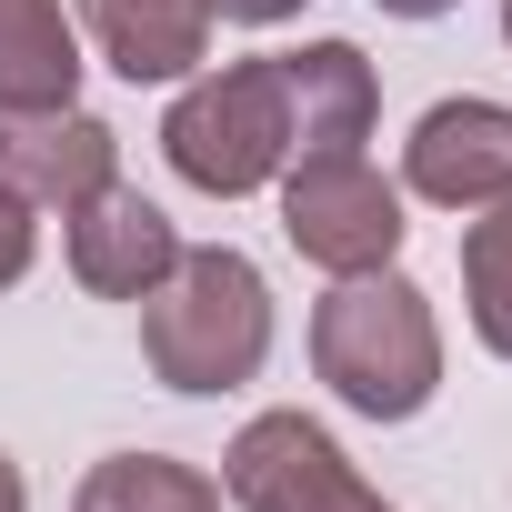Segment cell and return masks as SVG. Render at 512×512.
I'll return each instance as SVG.
<instances>
[{
    "label": "cell",
    "mask_w": 512,
    "mask_h": 512,
    "mask_svg": "<svg viewBox=\"0 0 512 512\" xmlns=\"http://www.w3.org/2000/svg\"><path fill=\"white\" fill-rule=\"evenodd\" d=\"M81 31L121 81H191L211 61V0H81Z\"/></svg>",
    "instance_id": "30bf717a"
},
{
    "label": "cell",
    "mask_w": 512,
    "mask_h": 512,
    "mask_svg": "<svg viewBox=\"0 0 512 512\" xmlns=\"http://www.w3.org/2000/svg\"><path fill=\"white\" fill-rule=\"evenodd\" d=\"M221 492L241 512H392L312 412H251L221 452Z\"/></svg>",
    "instance_id": "5b68a950"
},
{
    "label": "cell",
    "mask_w": 512,
    "mask_h": 512,
    "mask_svg": "<svg viewBox=\"0 0 512 512\" xmlns=\"http://www.w3.org/2000/svg\"><path fill=\"white\" fill-rule=\"evenodd\" d=\"M282 231L312 272L342 282V272H382L412 221H402V191L362 151H312V161L282 171Z\"/></svg>",
    "instance_id": "277c9868"
},
{
    "label": "cell",
    "mask_w": 512,
    "mask_h": 512,
    "mask_svg": "<svg viewBox=\"0 0 512 512\" xmlns=\"http://www.w3.org/2000/svg\"><path fill=\"white\" fill-rule=\"evenodd\" d=\"M0 512H31V502H21V472H11V452H0Z\"/></svg>",
    "instance_id": "e0dca14e"
},
{
    "label": "cell",
    "mask_w": 512,
    "mask_h": 512,
    "mask_svg": "<svg viewBox=\"0 0 512 512\" xmlns=\"http://www.w3.org/2000/svg\"><path fill=\"white\" fill-rule=\"evenodd\" d=\"M71 221V282L81 292H101V302H141L171 262H181V231H171V211L161 201H141V191H91L81 211H61Z\"/></svg>",
    "instance_id": "ba28073f"
},
{
    "label": "cell",
    "mask_w": 512,
    "mask_h": 512,
    "mask_svg": "<svg viewBox=\"0 0 512 512\" xmlns=\"http://www.w3.org/2000/svg\"><path fill=\"white\" fill-rule=\"evenodd\" d=\"M312 372L332 382L342 412L362 422H412L442 392V322L432 302L382 262V272H342L312 312Z\"/></svg>",
    "instance_id": "6da1fadb"
},
{
    "label": "cell",
    "mask_w": 512,
    "mask_h": 512,
    "mask_svg": "<svg viewBox=\"0 0 512 512\" xmlns=\"http://www.w3.org/2000/svg\"><path fill=\"white\" fill-rule=\"evenodd\" d=\"M71 512H221V482L171 452H111V462H91Z\"/></svg>",
    "instance_id": "7c38bea8"
},
{
    "label": "cell",
    "mask_w": 512,
    "mask_h": 512,
    "mask_svg": "<svg viewBox=\"0 0 512 512\" xmlns=\"http://www.w3.org/2000/svg\"><path fill=\"white\" fill-rule=\"evenodd\" d=\"M502 41H512V0H502Z\"/></svg>",
    "instance_id": "ac0fdd59"
},
{
    "label": "cell",
    "mask_w": 512,
    "mask_h": 512,
    "mask_svg": "<svg viewBox=\"0 0 512 512\" xmlns=\"http://www.w3.org/2000/svg\"><path fill=\"white\" fill-rule=\"evenodd\" d=\"M81 31L61 0H0V111H71Z\"/></svg>",
    "instance_id": "8fae6325"
},
{
    "label": "cell",
    "mask_w": 512,
    "mask_h": 512,
    "mask_svg": "<svg viewBox=\"0 0 512 512\" xmlns=\"http://www.w3.org/2000/svg\"><path fill=\"white\" fill-rule=\"evenodd\" d=\"M462 302H472L482 352L512 362V201H492V211L462 231Z\"/></svg>",
    "instance_id": "4fadbf2b"
},
{
    "label": "cell",
    "mask_w": 512,
    "mask_h": 512,
    "mask_svg": "<svg viewBox=\"0 0 512 512\" xmlns=\"http://www.w3.org/2000/svg\"><path fill=\"white\" fill-rule=\"evenodd\" d=\"M121 181V131L71 111H0V191L31 211H81L91 191Z\"/></svg>",
    "instance_id": "8992f818"
},
{
    "label": "cell",
    "mask_w": 512,
    "mask_h": 512,
    "mask_svg": "<svg viewBox=\"0 0 512 512\" xmlns=\"http://www.w3.org/2000/svg\"><path fill=\"white\" fill-rule=\"evenodd\" d=\"M292 11H302V0H211V21H241V31H272Z\"/></svg>",
    "instance_id": "9a60e30c"
},
{
    "label": "cell",
    "mask_w": 512,
    "mask_h": 512,
    "mask_svg": "<svg viewBox=\"0 0 512 512\" xmlns=\"http://www.w3.org/2000/svg\"><path fill=\"white\" fill-rule=\"evenodd\" d=\"M282 101H292V161H312V151H362L372 141L382 81L352 41H312V51H282Z\"/></svg>",
    "instance_id": "9c48e42d"
},
{
    "label": "cell",
    "mask_w": 512,
    "mask_h": 512,
    "mask_svg": "<svg viewBox=\"0 0 512 512\" xmlns=\"http://www.w3.org/2000/svg\"><path fill=\"white\" fill-rule=\"evenodd\" d=\"M402 181L442 211H492L512 201V111L502 101H432L402 141Z\"/></svg>",
    "instance_id": "52a82bcc"
},
{
    "label": "cell",
    "mask_w": 512,
    "mask_h": 512,
    "mask_svg": "<svg viewBox=\"0 0 512 512\" xmlns=\"http://www.w3.org/2000/svg\"><path fill=\"white\" fill-rule=\"evenodd\" d=\"M161 151L191 191L211 201H241L262 191L272 171H292V101H282V51L272 61H231V71H201L171 121H161Z\"/></svg>",
    "instance_id": "3957f363"
},
{
    "label": "cell",
    "mask_w": 512,
    "mask_h": 512,
    "mask_svg": "<svg viewBox=\"0 0 512 512\" xmlns=\"http://www.w3.org/2000/svg\"><path fill=\"white\" fill-rule=\"evenodd\" d=\"M141 352L171 392H241L272 352V282L241 251H181L141 292Z\"/></svg>",
    "instance_id": "7a4b0ae2"
},
{
    "label": "cell",
    "mask_w": 512,
    "mask_h": 512,
    "mask_svg": "<svg viewBox=\"0 0 512 512\" xmlns=\"http://www.w3.org/2000/svg\"><path fill=\"white\" fill-rule=\"evenodd\" d=\"M31 251H41V231H31V201H11V191H0V292H11V282L31 272Z\"/></svg>",
    "instance_id": "5bb4252c"
},
{
    "label": "cell",
    "mask_w": 512,
    "mask_h": 512,
    "mask_svg": "<svg viewBox=\"0 0 512 512\" xmlns=\"http://www.w3.org/2000/svg\"><path fill=\"white\" fill-rule=\"evenodd\" d=\"M372 11H392V21H442L452 0H372Z\"/></svg>",
    "instance_id": "2e32d148"
}]
</instances>
